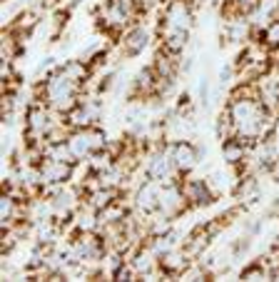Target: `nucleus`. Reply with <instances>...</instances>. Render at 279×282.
<instances>
[{
	"label": "nucleus",
	"instance_id": "obj_1",
	"mask_svg": "<svg viewBox=\"0 0 279 282\" xmlns=\"http://www.w3.org/2000/svg\"><path fill=\"white\" fill-rule=\"evenodd\" d=\"M68 147L75 155V160H88L95 152L107 147V138L97 125H88V128H75L68 135Z\"/></svg>",
	"mask_w": 279,
	"mask_h": 282
},
{
	"label": "nucleus",
	"instance_id": "obj_2",
	"mask_svg": "<svg viewBox=\"0 0 279 282\" xmlns=\"http://www.w3.org/2000/svg\"><path fill=\"white\" fill-rule=\"evenodd\" d=\"M194 20V5L189 0H167V5L162 10L160 28L167 30H189Z\"/></svg>",
	"mask_w": 279,
	"mask_h": 282
},
{
	"label": "nucleus",
	"instance_id": "obj_3",
	"mask_svg": "<svg viewBox=\"0 0 279 282\" xmlns=\"http://www.w3.org/2000/svg\"><path fill=\"white\" fill-rule=\"evenodd\" d=\"M175 172H177V167H175V162H172L167 147H157V150L150 155L147 165H145V175H147L150 180H155V182H162V185L175 182Z\"/></svg>",
	"mask_w": 279,
	"mask_h": 282
},
{
	"label": "nucleus",
	"instance_id": "obj_4",
	"mask_svg": "<svg viewBox=\"0 0 279 282\" xmlns=\"http://www.w3.org/2000/svg\"><path fill=\"white\" fill-rule=\"evenodd\" d=\"M167 152H170V157H172L177 172L187 175V172H192V170L197 167L199 150H197L189 140H175V142H170V145H167Z\"/></svg>",
	"mask_w": 279,
	"mask_h": 282
},
{
	"label": "nucleus",
	"instance_id": "obj_5",
	"mask_svg": "<svg viewBox=\"0 0 279 282\" xmlns=\"http://www.w3.org/2000/svg\"><path fill=\"white\" fill-rule=\"evenodd\" d=\"M180 185H182V192H185L189 207H204V205H212L214 197H217V192L209 187L207 180L189 177V180H185V182H180Z\"/></svg>",
	"mask_w": 279,
	"mask_h": 282
},
{
	"label": "nucleus",
	"instance_id": "obj_6",
	"mask_svg": "<svg viewBox=\"0 0 279 282\" xmlns=\"http://www.w3.org/2000/svg\"><path fill=\"white\" fill-rule=\"evenodd\" d=\"M160 192H162V182H155V180L147 177L135 192V207L147 217L155 215L157 207H160Z\"/></svg>",
	"mask_w": 279,
	"mask_h": 282
},
{
	"label": "nucleus",
	"instance_id": "obj_7",
	"mask_svg": "<svg viewBox=\"0 0 279 282\" xmlns=\"http://www.w3.org/2000/svg\"><path fill=\"white\" fill-rule=\"evenodd\" d=\"M147 45H150V33H147V28L132 25V28H127V30L122 33L120 53H122L125 58H135V55H140Z\"/></svg>",
	"mask_w": 279,
	"mask_h": 282
},
{
	"label": "nucleus",
	"instance_id": "obj_8",
	"mask_svg": "<svg viewBox=\"0 0 279 282\" xmlns=\"http://www.w3.org/2000/svg\"><path fill=\"white\" fill-rule=\"evenodd\" d=\"M247 155H249V140L234 135V138L222 142V157H224L227 165H242V162L249 160Z\"/></svg>",
	"mask_w": 279,
	"mask_h": 282
},
{
	"label": "nucleus",
	"instance_id": "obj_9",
	"mask_svg": "<svg viewBox=\"0 0 279 282\" xmlns=\"http://www.w3.org/2000/svg\"><path fill=\"white\" fill-rule=\"evenodd\" d=\"M160 38H162V48L180 55L185 48H187V40H189V30H167V28H160Z\"/></svg>",
	"mask_w": 279,
	"mask_h": 282
},
{
	"label": "nucleus",
	"instance_id": "obj_10",
	"mask_svg": "<svg viewBox=\"0 0 279 282\" xmlns=\"http://www.w3.org/2000/svg\"><path fill=\"white\" fill-rule=\"evenodd\" d=\"M239 277L242 280H264V277H269V267L264 262H252L249 267H244L239 272Z\"/></svg>",
	"mask_w": 279,
	"mask_h": 282
},
{
	"label": "nucleus",
	"instance_id": "obj_11",
	"mask_svg": "<svg viewBox=\"0 0 279 282\" xmlns=\"http://www.w3.org/2000/svg\"><path fill=\"white\" fill-rule=\"evenodd\" d=\"M199 98H202L204 105L209 103V80L207 78H202V83H199Z\"/></svg>",
	"mask_w": 279,
	"mask_h": 282
},
{
	"label": "nucleus",
	"instance_id": "obj_12",
	"mask_svg": "<svg viewBox=\"0 0 279 282\" xmlns=\"http://www.w3.org/2000/svg\"><path fill=\"white\" fill-rule=\"evenodd\" d=\"M272 175H274V180H279V157H277V162L272 165Z\"/></svg>",
	"mask_w": 279,
	"mask_h": 282
},
{
	"label": "nucleus",
	"instance_id": "obj_13",
	"mask_svg": "<svg viewBox=\"0 0 279 282\" xmlns=\"http://www.w3.org/2000/svg\"><path fill=\"white\" fill-rule=\"evenodd\" d=\"M277 5H279V0H277Z\"/></svg>",
	"mask_w": 279,
	"mask_h": 282
}]
</instances>
